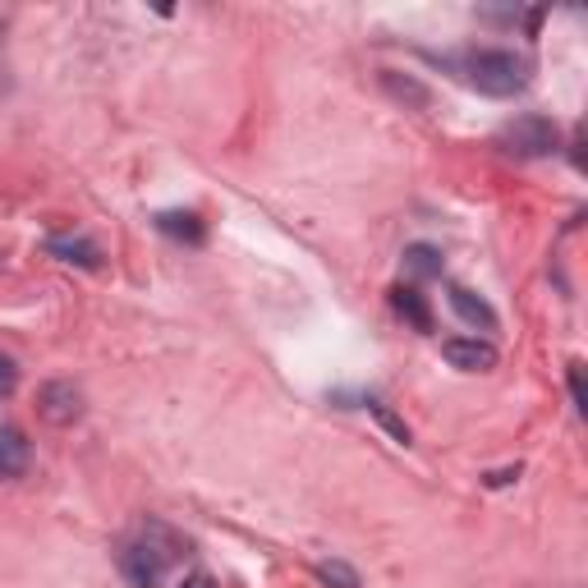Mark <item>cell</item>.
I'll return each instance as SVG.
<instances>
[{
    "label": "cell",
    "mask_w": 588,
    "mask_h": 588,
    "mask_svg": "<svg viewBox=\"0 0 588 588\" xmlns=\"http://www.w3.org/2000/svg\"><path fill=\"white\" fill-rule=\"evenodd\" d=\"M441 355H446V364L460 368V372H492V368H497V345H487V341H479V336H456V341H446Z\"/></svg>",
    "instance_id": "5b68a950"
},
{
    "label": "cell",
    "mask_w": 588,
    "mask_h": 588,
    "mask_svg": "<svg viewBox=\"0 0 588 588\" xmlns=\"http://www.w3.org/2000/svg\"><path fill=\"white\" fill-rule=\"evenodd\" d=\"M570 395H575V410L584 414L588 410V395H584V368L579 364H570Z\"/></svg>",
    "instance_id": "2e32d148"
},
{
    "label": "cell",
    "mask_w": 588,
    "mask_h": 588,
    "mask_svg": "<svg viewBox=\"0 0 588 588\" xmlns=\"http://www.w3.org/2000/svg\"><path fill=\"white\" fill-rule=\"evenodd\" d=\"M184 547H189V543H184L171 524L148 520L120 547V575L129 579V588H161V579H166V570L175 566V556Z\"/></svg>",
    "instance_id": "6da1fadb"
},
{
    "label": "cell",
    "mask_w": 588,
    "mask_h": 588,
    "mask_svg": "<svg viewBox=\"0 0 588 588\" xmlns=\"http://www.w3.org/2000/svg\"><path fill=\"white\" fill-rule=\"evenodd\" d=\"M464 74L479 92H487V97H515V92H524V83H529L524 60L510 51H474L464 60Z\"/></svg>",
    "instance_id": "7a4b0ae2"
},
{
    "label": "cell",
    "mask_w": 588,
    "mask_h": 588,
    "mask_svg": "<svg viewBox=\"0 0 588 588\" xmlns=\"http://www.w3.org/2000/svg\"><path fill=\"white\" fill-rule=\"evenodd\" d=\"M180 588H217V579H211L207 570H194V575H184Z\"/></svg>",
    "instance_id": "e0dca14e"
},
{
    "label": "cell",
    "mask_w": 588,
    "mask_h": 588,
    "mask_svg": "<svg viewBox=\"0 0 588 588\" xmlns=\"http://www.w3.org/2000/svg\"><path fill=\"white\" fill-rule=\"evenodd\" d=\"M405 272L418 276V280L441 276V253H437L433 244H410V249H405Z\"/></svg>",
    "instance_id": "8fae6325"
},
{
    "label": "cell",
    "mask_w": 588,
    "mask_h": 588,
    "mask_svg": "<svg viewBox=\"0 0 588 588\" xmlns=\"http://www.w3.org/2000/svg\"><path fill=\"white\" fill-rule=\"evenodd\" d=\"M157 226L171 234V240H184V244H203L207 240V230L198 221V211H161Z\"/></svg>",
    "instance_id": "9c48e42d"
},
{
    "label": "cell",
    "mask_w": 588,
    "mask_h": 588,
    "mask_svg": "<svg viewBox=\"0 0 588 588\" xmlns=\"http://www.w3.org/2000/svg\"><path fill=\"white\" fill-rule=\"evenodd\" d=\"M451 309L469 322V326H483V332H497V313H492V303L474 290H464V286H451Z\"/></svg>",
    "instance_id": "52a82bcc"
},
{
    "label": "cell",
    "mask_w": 588,
    "mask_h": 588,
    "mask_svg": "<svg viewBox=\"0 0 588 588\" xmlns=\"http://www.w3.org/2000/svg\"><path fill=\"white\" fill-rule=\"evenodd\" d=\"M28 437H23L14 423H0V479H19L28 469Z\"/></svg>",
    "instance_id": "8992f818"
},
{
    "label": "cell",
    "mask_w": 588,
    "mask_h": 588,
    "mask_svg": "<svg viewBox=\"0 0 588 588\" xmlns=\"http://www.w3.org/2000/svg\"><path fill=\"white\" fill-rule=\"evenodd\" d=\"M37 414L51 423V428H69V423H79V414H83V391L74 382H46L37 391Z\"/></svg>",
    "instance_id": "277c9868"
},
{
    "label": "cell",
    "mask_w": 588,
    "mask_h": 588,
    "mask_svg": "<svg viewBox=\"0 0 588 588\" xmlns=\"http://www.w3.org/2000/svg\"><path fill=\"white\" fill-rule=\"evenodd\" d=\"M318 575L326 579V584H336V588H359V575L345 566V561H322L318 566Z\"/></svg>",
    "instance_id": "7c38bea8"
},
{
    "label": "cell",
    "mask_w": 588,
    "mask_h": 588,
    "mask_svg": "<svg viewBox=\"0 0 588 588\" xmlns=\"http://www.w3.org/2000/svg\"><path fill=\"white\" fill-rule=\"evenodd\" d=\"M395 309H400V318H405V322H414L418 332H433V309H428V299H423L414 286L395 290Z\"/></svg>",
    "instance_id": "30bf717a"
},
{
    "label": "cell",
    "mask_w": 588,
    "mask_h": 588,
    "mask_svg": "<svg viewBox=\"0 0 588 588\" xmlns=\"http://www.w3.org/2000/svg\"><path fill=\"white\" fill-rule=\"evenodd\" d=\"M14 387H19V368H14L10 355H0V400L14 395Z\"/></svg>",
    "instance_id": "5bb4252c"
},
{
    "label": "cell",
    "mask_w": 588,
    "mask_h": 588,
    "mask_svg": "<svg viewBox=\"0 0 588 588\" xmlns=\"http://www.w3.org/2000/svg\"><path fill=\"white\" fill-rule=\"evenodd\" d=\"M46 249H51V257H60V263H79V267H97V263H102L97 244L83 240V234H74V240H69V234L60 240V234H56V240L46 244Z\"/></svg>",
    "instance_id": "ba28073f"
},
{
    "label": "cell",
    "mask_w": 588,
    "mask_h": 588,
    "mask_svg": "<svg viewBox=\"0 0 588 588\" xmlns=\"http://www.w3.org/2000/svg\"><path fill=\"white\" fill-rule=\"evenodd\" d=\"M387 88L395 92V97H414L418 106H423V102H428V92H423V88H414V83H400L395 74H387Z\"/></svg>",
    "instance_id": "9a60e30c"
},
{
    "label": "cell",
    "mask_w": 588,
    "mask_h": 588,
    "mask_svg": "<svg viewBox=\"0 0 588 588\" xmlns=\"http://www.w3.org/2000/svg\"><path fill=\"white\" fill-rule=\"evenodd\" d=\"M515 479H520V469H501V474H487V487H506Z\"/></svg>",
    "instance_id": "ac0fdd59"
},
{
    "label": "cell",
    "mask_w": 588,
    "mask_h": 588,
    "mask_svg": "<svg viewBox=\"0 0 588 588\" xmlns=\"http://www.w3.org/2000/svg\"><path fill=\"white\" fill-rule=\"evenodd\" d=\"M556 143H561V134H556V125L547 120V115H520V120L501 125V134H497V148L506 157H520V161L552 157Z\"/></svg>",
    "instance_id": "3957f363"
},
{
    "label": "cell",
    "mask_w": 588,
    "mask_h": 588,
    "mask_svg": "<svg viewBox=\"0 0 588 588\" xmlns=\"http://www.w3.org/2000/svg\"><path fill=\"white\" fill-rule=\"evenodd\" d=\"M368 410H372V418H378V423H382V428H387V433H391L400 446H410V428H405V418H395L387 405H378V400H372Z\"/></svg>",
    "instance_id": "4fadbf2b"
}]
</instances>
